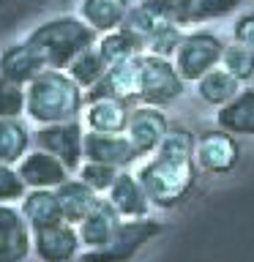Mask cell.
<instances>
[{
    "mask_svg": "<svg viewBox=\"0 0 254 262\" xmlns=\"http://www.w3.org/2000/svg\"><path fill=\"white\" fill-rule=\"evenodd\" d=\"M197 137L188 126H170L164 142L153 153L151 161H145L137 169L139 183L145 186L147 196L156 208L172 210L192 194L197 183Z\"/></svg>",
    "mask_w": 254,
    "mask_h": 262,
    "instance_id": "cell-1",
    "label": "cell"
},
{
    "mask_svg": "<svg viewBox=\"0 0 254 262\" xmlns=\"http://www.w3.org/2000/svg\"><path fill=\"white\" fill-rule=\"evenodd\" d=\"M30 47V52L38 57L41 69H69V63L82 49L93 47L98 33L77 14H57L38 22L28 36L22 38Z\"/></svg>",
    "mask_w": 254,
    "mask_h": 262,
    "instance_id": "cell-2",
    "label": "cell"
},
{
    "mask_svg": "<svg viewBox=\"0 0 254 262\" xmlns=\"http://www.w3.org/2000/svg\"><path fill=\"white\" fill-rule=\"evenodd\" d=\"M25 88H28V110H25V115L38 126L82 118L85 90L69 77V71L47 69L38 77H33Z\"/></svg>",
    "mask_w": 254,
    "mask_h": 262,
    "instance_id": "cell-3",
    "label": "cell"
},
{
    "mask_svg": "<svg viewBox=\"0 0 254 262\" xmlns=\"http://www.w3.org/2000/svg\"><path fill=\"white\" fill-rule=\"evenodd\" d=\"M161 221H153L151 216L123 219L110 243L101 249H85L77 257V262H131L153 237L161 235Z\"/></svg>",
    "mask_w": 254,
    "mask_h": 262,
    "instance_id": "cell-4",
    "label": "cell"
},
{
    "mask_svg": "<svg viewBox=\"0 0 254 262\" xmlns=\"http://www.w3.org/2000/svg\"><path fill=\"white\" fill-rule=\"evenodd\" d=\"M186 93V79L180 77L178 66L172 57L161 55H142V66H139V104L151 106H167L178 101Z\"/></svg>",
    "mask_w": 254,
    "mask_h": 262,
    "instance_id": "cell-5",
    "label": "cell"
},
{
    "mask_svg": "<svg viewBox=\"0 0 254 262\" xmlns=\"http://www.w3.org/2000/svg\"><path fill=\"white\" fill-rule=\"evenodd\" d=\"M224 41L210 30H192L186 33L180 41L178 52H175V66L180 71V77L186 82H197L202 79L208 71L221 66V55H224Z\"/></svg>",
    "mask_w": 254,
    "mask_h": 262,
    "instance_id": "cell-6",
    "label": "cell"
},
{
    "mask_svg": "<svg viewBox=\"0 0 254 262\" xmlns=\"http://www.w3.org/2000/svg\"><path fill=\"white\" fill-rule=\"evenodd\" d=\"M137 3L147 6L161 19H170L180 28H192V25H202L232 14L246 0H137Z\"/></svg>",
    "mask_w": 254,
    "mask_h": 262,
    "instance_id": "cell-7",
    "label": "cell"
},
{
    "mask_svg": "<svg viewBox=\"0 0 254 262\" xmlns=\"http://www.w3.org/2000/svg\"><path fill=\"white\" fill-rule=\"evenodd\" d=\"M85 134L79 120H66V123H49V126H38L33 131V145L41 150L57 156L69 172H79L82 161H85Z\"/></svg>",
    "mask_w": 254,
    "mask_h": 262,
    "instance_id": "cell-8",
    "label": "cell"
},
{
    "mask_svg": "<svg viewBox=\"0 0 254 262\" xmlns=\"http://www.w3.org/2000/svg\"><path fill=\"white\" fill-rule=\"evenodd\" d=\"M197 167L208 175H227L241 161V142L224 128H210L197 137Z\"/></svg>",
    "mask_w": 254,
    "mask_h": 262,
    "instance_id": "cell-9",
    "label": "cell"
},
{
    "mask_svg": "<svg viewBox=\"0 0 254 262\" xmlns=\"http://www.w3.org/2000/svg\"><path fill=\"white\" fill-rule=\"evenodd\" d=\"M172 123L167 120V115L161 112V106H151V104H139L131 110L129 126H126V137L131 139L134 150L139 156H153L159 150V145L164 142Z\"/></svg>",
    "mask_w": 254,
    "mask_h": 262,
    "instance_id": "cell-10",
    "label": "cell"
},
{
    "mask_svg": "<svg viewBox=\"0 0 254 262\" xmlns=\"http://www.w3.org/2000/svg\"><path fill=\"white\" fill-rule=\"evenodd\" d=\"M82 241L77 224L57 221L52 227L33 229V254L41 262H71L79 257Z\"/></svg>",
    "mask_w": 254,
    "mask_h": 262,
    "instance_id": "cell-11",
    "label": "cell"
},
{
    "mask_svg": "<svg viewBox=\"0 0 254 262\" xmlns=\"http://www.w3.org/2000/svg\"><path fill=\"white\" fill-rule=\"evenodd\" d=\"M33 254V229L22 210L0 202V262H25Z\"/></svg>",
    "mask_w": 254,
    "mask_h": 262,
    "instance_id": "cell-12",
    "label": "cell"
},
{
    "mask_svg": "<svg viewBox=\"0 0 254 262\" xmlns=\"http://www.w3.org/2000/svg\"><path fill=\"white\" fill-rule=\"evenodd\" d=\"M139 66H142V55L131 57L126 63L110 66L107 74L98 79V85L85 90V101H90V98H120L129 104L139 101Z\"/></svg>",
    "mask_w": 254,
    "mask_h": 262,
    "instance_id": "cell-13",
    "label": "cell"
},
{
    "mask_svg": "<svg viewBox=\"0 0 254 262\" xmlns=\"http://www.w3.org/2000/svg\"><path fill=\"white\" fill-rule=\"evenodd\" d=\"M16 169H19V175H22L28 188H57L60 183H66V180L71 178L69 167H66L57 156L41 150V147L30 150L19 164H16Z\"/></svg>",
    "mask_w": 254,
    "mask_h": 262,
    "instance_id": "cell-14",
    "label": "cell"
},
{
    "mask_svg": "<svg viewBox=\"0 0 254 262\" xmlns=\"http://www.w3.org/2000/svg\"><path fill=\"white\" fill-rule=\"evenodd\" d=\"M134 104L120 101V98H90L82 110V120H85L88 131H98V134H126L129 118Z\"/></svg>",
    "mask_w": 254,
    "mask_h": 262,
    "instance_id": "cell-15",
    "label": "cell"
},
{
    "mask_svg": "<svg viewBox=\"0 0 254 262\" xmlns=\"http://www.w3.org/2000/svg\"><path fill=\"white\" fill-rule=\"evenodd\" d=\"M137 159L139 153L126 134H98V131L85 134V161H101L118 169H129Z\"/></svg>",
    "mask_w": 254,
    "mask_h": 262,
    "instance_id": "cell-16",
    "label": "cell"
},
{
    "mask_svg": "<svg viewBox=\"0 0 254 262\" xmlns=\"http://www.w3.org/2000/svg\"><path fill=\"white\" fill-rule=\"evenodd\" d=\"M120 221H123V216L112 208V202L107 196H98L93 210L77 224L82 249H101V246H107L112 241V235L118 232Z\"/></svg>",
    "mask_w": 254,
    "mask_h": 262,
    "instance_id": "cell-17",
    "label": "cell"
},
{
    "mask_svg": "<svg viewBox=\"0 0 254 262\" xmlns=\"http://www.w3.org/2000/svg\"><path fill=\"white\" fill-rule=\"evenodd\" d=\"M107 200L112 202V208L118 210L123 219H145L153 208L145 186L139 183V178L129 169H120L118 180H115L112 188L107 191Z\"/></svg>",
    "mask_w": 254,
    "mask_h": 262,
    "instance_id": "cell-18",
    "label": "cell"
},
{
    "mask_svg": "<svg viewBox=\"0 0 254 262\" xmlns=\"http://www.w3.org/2000/svg\"><path fill=\"white\" fill-rule=\"evenodd\" d=\"M19 210H22L25 221L30 224V229L52 227L57 221H63L60 200H57L55 188H28V194L22 196Z\"/></svg>",
    "mask_w": 254,
    "mask_h": 262,
    "instance_id": "cell-19",
    "label": "cell"
},
{
    "mask_svg": "<svg viewBox=\"0 0 254 262\" xmlns=\"http://www.w3.org/2000/svg\"><path fill=\"white\" fill-rule=\"evenodd\" d=\"M131 0H82L79 3V16L93 28L98 36L110 30H118L131 11Z\"/></svg>",
    "mask_w": 254,
    "mask_h": 262,
    "instance_id": "cell-20",
    "label": "cell"
},
{
    "mask_svg": "<svg viewBox=\"0 0 254 262\" xmlns=\"http://www.w3.org/2000/svg\"><path fill=\"white\" fill-rule=\"evenodd\" d=\"M216 123L219 128H224L235 137L238 134L254 137V88H241V93L232 101L219 106Z\"/></svg>",
    "mask_w": 254,
    "mask_h": 262,
    "instance_id": "cell-21",
    "label": "cell"
},
{
    "mask_svg": "<svg viewBox=\"0 0 254 262\" xmlns=\"http://www.w3.org/2000/svg\"><path fill=\"white\" fill-rule=\"evenodd\" d=\"M55 191H57V200H60L63 221H69V224H79L93 210V205L98 202V194L82 178H69Z\"/></svg>",
    "mask_w": 254,
    "mask_h": 262,
    "instance_id": "cell-22",
    "label": "cell"
},
{
    "mask_svg": "<svg viewBox=\"0 0 254 262\" xmlns=\"http://www.w3.org/2000/svg\"><path fill=\"white\" fill-rule=\"evenodd\" d=\"M41 71L44 69H41L38 57L30 52V47L25 41H16V44H8L0 49V77L19 82V85H28Z\"/></svg>",
    "mask_w": 254,
    "mask_h": 262,
    "instance_id": "cell-23",
    "label": "cell"
},
{
    "mask_svg": "<svg viewBox=\"0 0 254 262\" xmlns=\"http://www.w3.org/2000/svg\"><path fill=\"white\" fill-rule=\"evenodd\" d=\"M96 47H98V52H101V57L107 60V66L126 63L131 57L147 52L145 41L139 38L137 33H131L129 28H118V30H110V33H104V36H98Z\"/></svg>",
    "mask_w": 254,
    "mask_h": 262,
    "instance_id": "cell-24",
    "label": "cell"
},
{
    "mask_svg": "<svg viewBox=\"0 0 254 262\" xmlns=\"http://www.w3.org/2000/svg\"><path fill=\"white\" fill-rule=\"evenodd\" d=\"M33 131L19 118H0V161L16 167L30 153Z\"/></svg>",
    "mask_w": 254,
    "mask_h": 262,
    "instance_id": "cell-25",
    "label": "cell"
},
{
    "mask_svg": "<svg viewBox=\"0 0 254 262\" xmlns=\"http://www.w3.org/2000/svg\"><path fill=\"white\" fill-rule=\"evenodd\" d=\"M241 82L224 69H213L202 79H197V96L210 106H224L227 101H232L241 93Z\"/></svg>",
    "mask_w": 254,
    "mask_h": 262,
    "instance_id": "cell-26",
    "label": "cell"
},
{
    "mask_svg": "<svg viewBox=\"0 0 254 262\" xmlns=\"http://www.w3.org/2000/svg\"><path fill=\"white\" fill-rule=\"evenodd\" d=\"M107 60L101 57V52H98V47L93 44V47H88V49H82V52L74 57V60L69 63V77L77 82V85L82 88V90H90L93 85H98V79L107 74Z\"/></svg>",
    "mask_w": 254,
    "mask_h": 262,
    "instance_id": "cell-27",
    "label": "cell"
},
{
    "mask_svg": "<svg viewBox=\"0 0 254 262\" xmlns=\"http://www.w3.org/2000/svg\"><path fill=\"white\" fill-rule=\"evenodd\" d=\"M183 36H186V33H183L180 25L170 22V19H161V16H159L153 33L147 36V52H151V55H161V57H175Z\"/></svg>",
    "mask_w": 254,
    "mask_h": 262,
    "instance_id": "cell-28",
    "label": "cell"
},
{
    "mask_svg": "<svg viewBox=\"0 0 254 262\" xmlns=\"http://www.w3.org/2000/svg\"><path fill=\"white\" fill-rule=\"evenodd\" d=\"M221 69L229 71L232 77L241 82H251L254 79V49L243 47V44H227L224 55H221Z\"/></svg>",
    "mask_w": 254,
    "mask_h": 262,
    "instance_id": "cell-29",
    "label": "cell"
},
{
    "mask_svg": "<svg viewBox=\"0 0 254 262\" xmlns=\"http://www.w3.org/2000/svg\"><path fill=\"white\" fill-rule=\"evenodd\" d=\"M49 6H60V0H0V30L16 28V22L30 11H41Z\"/></svg>",
    "mask_w": 254,
    "mask_h": 262,
    "instance_id": "cell-30",
    "label": "cell"
},
{
    "mask_svg": "<svg viewBox=\"0 0 254 262\" xmlns=\"http://www.w3.org/2000/svg\"><path fill=\"white\" fill-rule=\"evenodd\" d=\"M28 110V88L0 77V118H22Z\"/></svg>",
    "mask_w": 254,
    "mask_h": 262,
    "instance_id": "cell-31",
    "label": "cell"
},
{
    "mask_svg": "<svg viewBox=\"0 0 254 262\" xmlns=\"http://www.w3.org/2000/svg\"><path fill=\"white\" fill-rule=\"evenodd\" d=\"M120 169L112 164H101V161H82V167L77 172V178H82L85 183L93 188L96 194H107L112 188V183L118 180Z\"/></svg>",
    "mask_w": 254,
    "mask_h": 262,
    "instance_id": "cell-32",
    "label": "cell"
},
{
    "mask_svg": "<svg viewBox=\"0 0 254 262\" xmlns=\"http://www.w3.org/2000/svg\"><path fill=\"white\" fill-rule=\"evenodd\" d=\"M25 194H28V186H25L19 169L11 167V164L0 161V202H3V205L22 202Z\"/></svg>",
    "mask_w": 254,
    "mask_h": 262,
    "instance_id": "cell-33",
    "label": "cell"
},
{
    "mask_svg": "<svg viewBox=\"0 0 254 262\" xmlns=\"http://www.w3.org/2000/svg\"><path fill=\"white\" fill-rule=\"evenodd\" d=\"M232 41L243 47H251L254 49V11L238 16L235 25H232Z\"/></svg>",
    "mask_w": 254,
    "mask_h": 262,
    "instance_id": "cell-34",
    "label": "cell"
}]
</instances>
